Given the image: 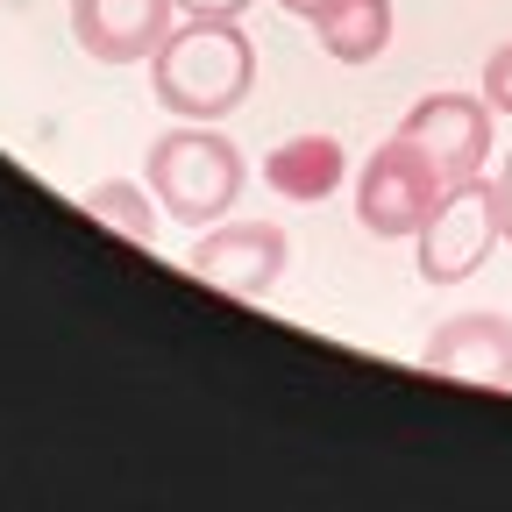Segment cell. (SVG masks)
Instances as JSON below:
<instances>
[{
	"mask_svg": "<svg viewBox=\"0 0 512 512\" xmlns=\"http://www.w3.org/2000/svg\"><path fill=\"white\" fill-rule=\"evenodd\" d=\"M150 86L178 121H221L249 100L256 86V43L242 22H200L185 15L157 57H150Z\"/></svg>",
	"mask_w": 512,
	"mask_h": 512,
	"instance_id": "6da1fadb",
	"label": "cell"
},
{
	"mask_svg": "<svg viewBox=\"0 0 512 512\" xmlns=\"http://www.w3.org/2000/svg\"><path fill=\"white\" fill-rule=\"evenodd\" d=\"M143 185L157 192V207L178 228H214L242 200L249 164H242V150L221 136L214 121H178V128H164V136H150Z\"/></svg>",
	"mask_w": 512,
	"mask_h": 512,
	"instance_id": "7a4b0ae2",
	"label": "cell"
},
{
	"mask_svg": "<svg viewBox=\"0 0 512 512\" xmlns=\"http://www.w3.org/2000/svg\"><path fill=\"white\" fill-rule=\"evenodd\" d=\"M441 192H448V178L434 171V157L413 136H392L356 171V221L377 242H413L427 228V214L441 207Z\"/></svg>",
	"mask_w": 512,
	"mask_h": 512,
	"instance_id": "3957f363",
	"label": "cell"
},
{
	"mask_svg": "<svg viewBox=\"0 0 512 512\" xmlns=\"http://www.w3.org/2000/svg\"><path fill=\"white\" fill-rule=\"evenodd\" d=\"M505 242V221H498V178H463L441 192V207L427 214V228L413 235V264L427 285H463L491 264V249Z\"/></svg>",
	"mask_w": 512,
	"mask_h": 512,
	"instance_id": "277c9868",
	"label": "cell"
},
{
	"mask_svg": "<svg viewBox=\"0 0 512 512\" xmlns=\"http://www.w3.org/2000/svg\"><path fill=\"white\" fill-rule=\"evenodd\" d=\"M292 264V235L278 221H214L185 249V271L228 299H271Z\"/></svg>",
	"mask_w": 512,
	"mask_h": 512,
	"instance_id": "5b68a950",
	"label": "cell"
},
{
	"mask_svg": "<svg viewBox=\"0 0 512 512\" xmlns=\"http://www.w3.org/2000/svg\"><path fill=\"white\" fill-rule=\"evenodd\" d=\"M399 136H413L448 185L484 178V164H491V100L484 93H427V100L406 107Z\"/></svg>",
	"mask_w": 512,
	"mask_h": 512,
	"instance_id": "8992f818",
	"label": "cell"
},
{
	"mask_svg": "<svg viewBox=\"0 0 512 512\" xmlns=\"http://www.w3.org/2000/svg\"><path fill=\"white\" fill-rule=\"evenodd\" d=\"M178 29V0H72V43L93 64H143Z\"/></svg>",
	"mask_w": 512,
	"mask_h": 512,
	"instance_id": "52a82bcc",
	"label": "cell"
},
{
	"mask_svg": "<svg viewBox=\"0 0 512 512\" xmlns=\"http://www.w3.org/2000/svg\"><path fill=\"white\" fill-rule=\"evenodd\" d=\"M420 370L463 377V384H505L512 392V320L505 313H456L420 349Z\"/></svg>",
	"mask_w": 512,
	"mask_h": 512,
	"instance_id": "ba28073f",
	"label": "cell"
},
{
	"mask_svg": "<svg viewBox=\"0 0 512 512\" xmlns=\"http://www.w3.org/2000/svg\"><path fill=\"white\" fill-rule=\"evenodd\" d=\"M342 178H349V150H342V136H328V128H320V136H292V143H278L264 157V185L278 200H299V207L335 200Z\"/></svg>",
	"mask_w": 512,
	"mask_h": 512,
	"instance_id": "9c48e42d",
	"label": "cell"
},
{
	"mask_svg": "<svg viewBox=\"0 0 512 512\" xmlns=\"http://www.w3.org/2000/svg\"><path fill=\"white\" fill-rule=\"evenodd\" d=\"M313 36L335 64H377L392 50V0H335V8L313 22Z\"/></svg>",
	"mask_w": 512,
	"mask_h": 512,
	"instance_id": "30bf717a",
	"label": "cell"
},
{
	"mask_svg": "<svg viewBox=\"0 0 512 512\" xmlns=\"http://www.w3.org/2000/svg\"><path fill=\"white\" fill-rule=\"evenodd\" d=\"M157 192L150 185H136V178H100L93 192H86V214L93 221H107L121 242H136V249H150L157 242Z\"/></svg>",
	"mask_w": 512,
	"mask_h": 512,
	"instance_id": "8fae6325",
	"label": "cell"
},
{
	"mask_svg": "<svg viewBox=\"0 0 512 512\" xmlns=\"http://www.w3.org/2000/svg\"><path fill=\"white\" fill-rule=\"evenodd\" d=\"M484 100H491V114H512V36L484 57V86H477Z\"/></svg>",
	"mask_w": 512,
	"mask_h": 512,
	"instance_id": "7c38bea8",
	"label": "cell"
},
{
	"mask_svg": "<svg viewBox=\"0 0 512 512\" xmlns=\"http://www.w3.org/2000/svg\"><path fill=\"white\" fill-rule=\"evenodd\" d=\"M256 0H178V15H200V22H242Z\"/></svg>",
	"mask_w": 512,
	"mask_h": 512,
	"instance_id": "4fadbf2b",
	"label": "cell"
},
{
	"mask_svg": "<svg viewBox=\"0 0 512 512\" xmlns=\"http://www.w3.org/2000/svg\"><path fill=\"white\" fill-rule=\"evenodd\" d=\"M498 221H505V242H512V150L498 164Z\"/></svg>",
	"mask_w": 512,
	"mask_h": 512,
	"instance_id": "5bb4252c",
	"label": "cell"
},
{
	"mask_svg": "<svg viewBox=\"0 0 512 512\" xmlns=\"http://www.w3.org/2000/svg\"><path fill=\"white\" fill-rule=\"evenodd\" d=\"M278 8H285V15H299V22H320V15L335 8V0H278Z\"/></svg>",
	"mask_w": 512,
	"mask_h": 512,
	"instance_id": "9a60e30c",
	"label": "cell"
}]
</instances>
